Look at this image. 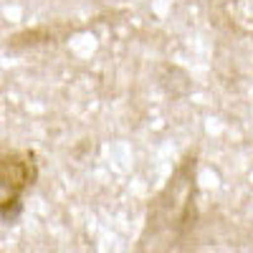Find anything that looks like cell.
<instances>
[{
    "label": "cell",
    "mask_w": 253,
    "mask_h": 253,
    "mask_svg": "<svg viewBox=\"0 0 253 253\" xmlns=\"http://www.w3.org/2000/svg\"><path fill=\"white\" fill-rule=\"evenodd\" d=\"M225 18L241 33H253V0H225Z\"/></svg>",
    "instance_id": "2"
},
{
    "label": "cell",
    "mask_w": 253,
    "mask_h": 253,
    "mask_svg": "<svg viewBox=\"0 0 253 253\" xmlns=\"http://www.w3.org/2000/svg\"><path fill=\"white\" fill-rule=\"evenodd\" d=\"M23 215V198L3 193L0 195V225H15Z\"/></svg>",
    "instance_id": "3"
},
{
    "label": "cell",
    "mask_w": 253,
    "mask_h": 253,
    "mask_svg": "<svg viewBox=\"0 0 253 253\" xmlns=\"http://www.w3.org/2000/svg\"><path fill=\"white\" fill-rule=\"evenodd\" d=\"M38 180V157L33 150H8L0 155V190L23 195Z\"/></svg>",
    "instance_id": "1"
}]
</instances>
